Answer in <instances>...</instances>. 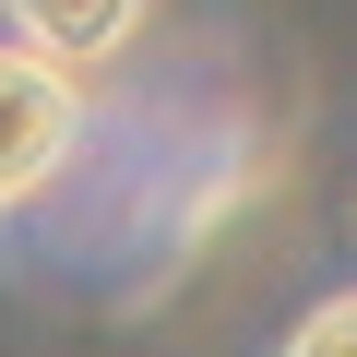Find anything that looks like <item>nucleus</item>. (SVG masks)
Here are the masks:
<instances>
[{
  "mask_svg": "<svg viewBox=\"0 0 357 357\" xmlns=\"http://www.w3.org/2000/svg\"><path fill=\"white\" fill-rule=\"evenodd\" d=\"M274 357H357V298H321V310H310Z\"/></svg>",
  "mask_w": 357,
  "mask_h": 357,
  "instance_id": "obj_3",
  "label": "nucleus"
},
{
  "mask_svg": "<svg viewBox=\"0 0 357 357\" xmlns=\"http://www.w3.org/2000/svg\"><path fill=\"white\" fill-rule=\"evenodd\" d=\"M0 13H13V48H36L60 72H96L143 36V0H0Z\"/></svg>",
  "mask_w": 357,
  "mask_h": 357,
  "instance_id": "obj_2",
  "label": "nucleus"
},
{
  "mask_svg": "<svg viewBox=\"0 0 357 357\" xmlns=\"http://www.w3.org/2000/svg\"><path fill=\"white\" fill-rule=\"evenodd\" d=\"M84 143V84L36 48H0V215H24Z\"/></svg>",
  "mask_w": 357,
  "mask_h": 357,
  "instance_id": "obj_1",
  "label": "nucleus"
}]
</instances>
